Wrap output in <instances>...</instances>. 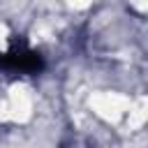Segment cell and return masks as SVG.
Instances as JSON below:
<instances>
[{
  "instance_id": "cell-1",
  "label": "cell",
  "mask_w": 148,
  "mask_h": 148,
  "mask_svg": "<svg viewBox=\"0 0 148 148\" xmlns=\"http://www.w3.org/2000/svg\"><path fill=\"white\" fill-rule=\"evenodd\" d=\"M0 69L7 74L32 76L44 69V58L21 37H14L9 49L0 53Z\"/></svg>"
}]
</instances>
